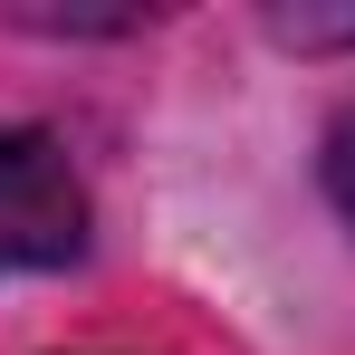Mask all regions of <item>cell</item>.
I'll return each instance as SVG.
<instances>
[{
	"label": "cell",
	"mask_w": 355,
	"mask_h": 355,
	"mask_svg": "<svg viewBox=\"0 0 355 355\" xmlns=\"http://www.w3.org/2000/svg\"><path fill=\"white\" fill-rule=\"evenodd\" d=\"M269 29L297 39V49H336V39H355V10H279Z\"/></svg>",
	"instance_id": "obj_3"
},
{
	"label": "cell",
	"mask_w": 355,
	"mask_h": 355,
	"mask_svg": "<svg viewBox=\"0 0 355 355\" xmlns=\"http://www.w3.org/2000/svg\"><path fill=\"white\" fill-rule=\"evenodd\" d=\"M87 250V182L49 125H0V279L67 269Z\"/></svg>",
	"instance_id": "obj_1"
},
{
	"label": "cell",
	"mask_w": 355,
	"mask_h": 355,
	"mask_svg": "<svg viewBox=\"0 0 355 355\" xmlns=\"http://www.w3.org/2000/svg\"><path fill=\"white\" fill-rule=\"evenodd\" d=\"M317 173H327V202L355 221V106L327 125V154H317Z\"/></svg>",
	"instance_id": "obj_2"
}]
</instances>
